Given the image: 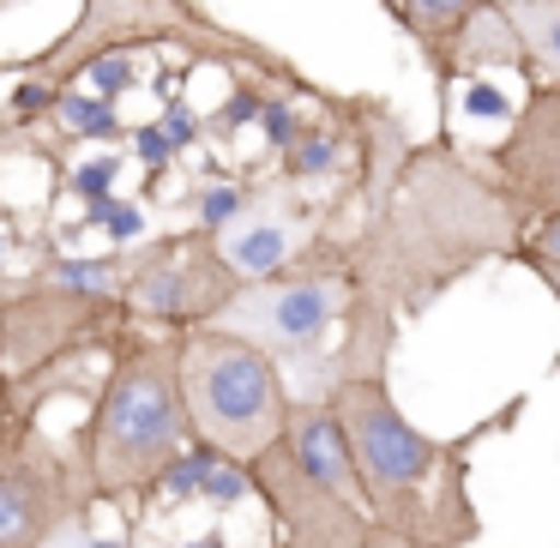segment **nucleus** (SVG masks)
I'll return each mask as SVG.
<instances>
[{"label":"nucleus","instance_id":"c756f323","mask_svg":"<svg viewBox=\"0 0 560 548\" xmlns=\"http://www.w3.org/2000/svg\"><path fill=\"white\" fill-rule=\"evenodd\" d=\"M175 548H230V543H223V530H199V536H187V543H175Z\"/></svg>","mask_w":560,"mask_h":548},{"label":"nucleus","instance_id":"393cba45","mask_svg":"<svg viewBox=\"0 0 560 548\" xmlns=\"http://www.w3.org/2000/svg\"><path fill=\"white\" fill-rule=\"evenodd\" d=\"M458 91H464V115H470V121H512V109H518V103H512L500 85H488L482 73L458 79Z\"/></svg>","mask_w":560,"mask_h":548},{"label":"nucleus","instance_id":"423d86ee","mask_svg":"<svg viewBox=\"0 0 560 548\" xmlns=\"http://www.w3.org/2000/svg\"><path fill=\"white\" fill-rule=\"evenodd\" d=\"M182 380H187L194 434L218 440L242 464H254L266 446H278L290 434L295 386L278 355H266L259 343L235 338L223 326L182 331Z\"/></svg>","mask_w":560,"mask_h":548},{"label":"nucleus","instance_id":"c85d7f7f","mask_svg":"<svg viewBox=\"0 0 560 548\" xmlns=\"http://www.w3.org/2000/svg\"><path fill=\"white\" fill-rule=\"evenodd\" d=\"M368 548H416V543H404L398 530H386V524H374V530H368Z\"/></svg>","mask_w":560,"mask_h":548},{"label":"nucleus","instance_id":"6ab92c4d","mask_svg":"<svg viewBox=\"0 0 560 548\" xmlns=\"http://www.w3.org/2000/svg\"><path fill=\"white\" fill-rule=\"evenodd\" d=\"M506 13L524 31V43H530L536 79L560 85V0H506Z\"/></svg>","mask_w":560,"mask_h":548},{"label":"nucleus","instance_id":"f03ea898","mask_svg":"<svg viewBox=\"0 0 560 548\" xmlns=\"http://www.w3.org/2000/svg\"><path fill=\"white\" fill-rule=\"evenodd\" d=\"M319 398L338 410L355 458V494L368 518L398 530L416 548H470L482 536V512L470 494V452L476 440L500 434L524 416V398L482 416L470 434H428L392 398V368H326Z\"/></svg>","mask_w":560,"mask_h":548},{"label":"nucleus","instance_id":"39448f33","mask_svg":"<svg viewBox=\"0 0 560 548\" xmlns=\"http://www.w3.org/2000/svg\"><path fill=\"white\" fill-rule=\"evenodd\" d=\"M343 314H350V271H343L338 235H319L283 271L247 283L223 307L218 326L247 338V343H259L266 355H278L295 398H319L326 392L331 350H338V331H343Z\"/></svg>","mask_w":560,"mask_h":548},{"label":"nucleus","instance_id":"412c9836","mask_svg":"<svg viewBox=\"0 0 560 548\" xmlns=\"http://www.w3.org/2000/svg\"><path fill=\"white\" fill-rule=\"evenodd\" d=\"M182 158H187L182 139H175L163 121H139V127H127V163H139V170H145V194H139V199H158L163 175H170Z\"/></svg>","mask_w":560,"mask_h":548},{"label":"nucleus","instance_id":"cd10ccee","mask_svg":"<svg viewBox=\"0 0 560 548\" xmlns=\"http://www.w3.org/2000/svg\"><path fill=\"white\" fill-rule=\"evenodd\" d=\"M55 548H145V543H139V530H121V536H97V530H91V524H79V530H67V536H61V543H55Z\"/></svg>","mask_w":560,"mask_h":548},{"label":"nucleus","instance_id":"bb28decb","mask_svg":"<svg viewBox=\"0 0 560 548\" xmlns=\"http://www.w3.org/2000/svg\"><path fill=\"white\" fill-rule=\"evenodd\" d=\"M518 247H530V254H542V259H555V266H560V211L536 218L530 230H524V242H518Z\"/></svg>","mask_w":560,"mask_h":548},{"label":"nucleus","instance_id":"9d476101","mask_svg":"<svg viewBox=\"0 0 560 548\" xmlns=\"http://www.w3.org/2000/svg\"><path fill=\"white\" fill-rule=\"evenodd\" d=\"M476 151L500 175V187H506L524 230L536 218H548V211H560V85L555 79H530L506 121V133Z\"/></svg>","mask_w":560,"mask_h":548},{"label":"nucleus","instance_id":"0eeeda50","mask_svg":"<svg viewBox=\"0 0 560 548\" xmlns=\"http://www.w3.org/2000/svg\"><path fill=\"white\" fill-rule=\"evenodd\" d=\"M247 290V278L230 266L218 230H182L151 235L127 247V283H121V319L151 331H199L218 326L223 307Z\"/></svg>","mask_w":560,"mask_h":548},{"label":"nucleus","instance_id":"4be33fe9","mask_svg":"<svg viewBox=\"0 0 560 548\" xmlns=\"http://www.w3.org/2000/svg\"><path fill=\"white\" fill-rule=\"evenodd\" d=\"M61 151H73V145H67L55 127H25V121H13V115L0 109V158H43L49 175H55V187H61V175H67Z\"/></svg>","mask_w":560,"mask_h":548},{"label":"nucleus","instance_id":"dca6fc26","mask_svg":"<svg viewBox=\"0 0 560 548\" xmlns=\"http://www.w3.org/2000/svg\"><path fill=\"white\" fill-rule=\"evenodd\" d=\"M49 127L67 145H127V121H121V109H115V97H97V91H85V85L61 91Z\"/></svg>","mask_w":560,"mask_h":548},{"label":"nucleus","instance_id":"2eb2a0df","mask_svg":"<svg viewBox=\"0 0 560 548\" xmlns=\"http://www.w3.org/2000/svg\"><path fill=\"white\" fill-rule=\"evenodd\" d=\"M458 73H518L524 85L536 79V61H530V43H524V31L512 25L506 0H488L482 13L470 19V31H464L458 43Z\"/></svg>","mask_w":560,"mask_h":548},{"label":"nucleus","instance_id":"9b49d317","mask_svg":"<svg viewBox=\"0 0 560 548\" xmlns=\"http://www.w3.org/2000/svg\"><path fill=\"white\" fill-rule=\"evenodd\" d=\"M386 19L416 43L434 85V133H452V97H458V43L470 31V19L482 13L488 0H380Z\"/></svg>","mask_w":560,"mask_h":548},{"label":"nucleus","instance_id":"f3484780","mask_svg":"<svg viewBox=\"0 0 560 548\" xmlns=\"http://www.w3.org/2000/svg\"><path fill=\"white\" fill-rule=\"evenodd\" d=\"M254 182L259 175H235V170H218L211 163L206 182H194L182 194V223H194V230H230L235 218L247 211V199H254Z\"/></svg>","mask_w":560,"mask_h":548},{"label":"nucleus","instance_id":"4468645a","mask_svg":"<svg viewBox=\"0 0 560 548\" xmlns=\"http://www.w3.org/2000/svg\"><path fill=\"white\" fill-rule=\"evenodd\" d=\"M283 446L295 452V464H302V470L314 476V482L355 494L350 434H343L338 410H331L326 398H295V410H290V434H283ZM355 500H362V494H355Z\"/></svg>","mask_w":560,"mask_h":548},{"label":"nucleus","instance_id":"b1692460","mask_svg":"<svg viewBox=\"0 0 560 548\" xmlns=\"http://www.w3.org/2000/svg\"><path fill=\"white\" fill-rule=\"evenodd\" d=\"M139 79H145V73H139V55H97V61L85 67V79H79V85L97 91V97H127Z\"/></svg>","mask_w":560,"mask_h":548},{"label":"nucleus","instance_id":"ddd939ff","mask_svg":"<svg viewBox=\"0 0 560 548\" xmlns=\"http://www.w3.org/2000/svg\"><path fill=\"white\" fill-rule=\"evenodd\" d=\"M278 182L302 187V194H331V187L355 182V145H350V127L338 121L331 109H314V121L302 127V139H295L290 151H278V158L266 163Z\"/></svg>","mask_w":560,"mask_h":548},{"label":"nucleus","instance_id":"2f4dec72","mask_svg":"<svg viewBox=\"0 0 560 548\" xmlns=\"http://www.w3.org/2000/svg\"><path fill=\"white\" fill-rule=\"evenodd\" d=\"M7 7H19V0H7Z\"/></svg>","mask_w":560,"mask_h":548},{"label":"nucleus","instance_id":"a211bd4d","mask_svg":"<svg viewBox=\"0 0 560 548\" xmlns=\"http://www.w3.org/2000/svg\"><path fill=\"white\" fill-rule=\"evenodd\" d=\"M223 85H230L223 109L206 115V139H211V145H235L247 127H259V115H266L271 91H283V85H271V79H259V73H230Z\"/></svg>","mask_w":560,"mask_h":548},{"label":"nucleus","instance_id":"20e7f679","mask_svg":"<svg viewBox=\"0 0 560 548\" xmlns=\"http://www.w3.org/2000/svg\"><path fill=\"white\" fill-rule=\"evenodd\" d=\"M182 55L187 67H211V73H259L283 91H302L307 103L326 97L319 79H307L283 49L247 37V31L211 19L199 0H79L73 25L49 37L25 61H0V73L13 79H43V85H79L97 55Z\"/></svg>","mask_w":560,"mask_h":548},{"label":"nucleus","instance_id":"7ed1b4c3","mask_svg":"<svg viewBox=\"0 0 560 548\" xmlns=\"http://www.w3.org/2000/svg\"><path fill=\"white\" fill-rule=\"evenodd\" d=\"M73 434L85 446L97 506H133V518H145L158 506L163 470L187 452V440H199L182 380V331H115L103 386Z\"/></svg>","mask_w":560,"mask_h":548},{"label":"nucleus","instance_id":"5701e85b","mask_svg":"<svg viewBox=\"0 0 560 548\" xmlns=\"http://www.w3.org/2000/svg\"><path fill=\"white\" fill-rule=\"evenodd\" d=\"M127 175V151H91V158H79V163H67V175H61V187L73 199H109L115 194V182Z\"/></svg>","mask_w":560,"mask_h":548},{"label":"nucleus","instance_id":"1a4fd4ad","mask_svg":"<svg viewBox=\"0 0 560 548\" xmlns=\"http://www.w3.org/2000/svg\"><path fill=\"white\" fill-rule=\"evenodd\" d=\"M254 500L266 506V548H368V506L343 488H326L295 464V452L266 446L254 464Z\"/></svg>","mask_w":560,"mask_h":548},{"label":"nucleus","instance_id":"7c9ffc66","mask_svg":"<svg viewBox=\"0 0 560 548\" xmlns=\"http://www.w3.org/2000/svg\"><path fill=\"white\" fill-rule=\"evenodd\" d=\"M13 278H19V271L7 266V247H0V302H7V290H13Z\"/></svg>","mask_w":560,"mask_h":548},{"label":"nucleus","instance_id":"f8f14e48","mask_svg":"<svg viewBox=\"0 0 560 548\" xmlns=\"http://www.w3.org/2000/svg\"><path fill=\"white\" fill-rule=\"evenodd\" d=\"M187 506V500H206L211 512H235L242 500H254V470H247L235 452H223L218 440H187V452L163 470L158 482V506Z\"/></svg>","mask_w":560,"mask_h":548},{"label":"nucleus","instance_id":"6e6552de","mask_svg":"<svg viewBox=\"0 0 560 548\" xmlns=\"http://www.w3.org/2000/svg\"><path fill=\"white\" fill-rule=\"evenodd\" d=\"M91 518L97 488L79 434H49L43 416H25L0 452V548H55Z\"/></svg>","mask_w":560,"mask_h":548},{"label":"nucleus","instance_id":"a878e982","mask_svg":"<svg viewBox=\"0 0 560 548\" xmlns=\"http://www.w3.org/2000/svg\"><path fill=\"white\" fill-rule=\"evenodd\" d=\"M512 266H524L536 283H542L548 295H555V307H560V266L555 259H542V254H530V247H512ZM548 374H560V350H555V362H548Z\"/></svg>","mask_w":560,"mask_h":548},{"label":"nucleus","instance_id":"aec40b11","mask_svg":"<svg viewBox=\"0 0 560 548\" xmlns=\"http://www.w3.org/2000/svg\"><path fill=\"white\" fill-rule=\"evenodd\" d=\"M85 230H103V235H109V247H139V242H145V206H139V199H121V194L91 199V206L79 211V223H67V230H61V242H79Z\"/></svg>","mask_w":560,"mask_h":548},{"label":"nucleus","instance_id":"f257e3e1","mask_svg":"<svg viewBox=\"0 0 560 548\" xmlns=\"http://www.w3.org/2000/svg\"><path fill=\"white\" fill-rule=\"evenodd\" d=\"M518 242L524 223L500 175L482 163V151L452 133H434L416 145L386 206L355 223L338 242V254L350 271V302H374L410 326L434 314L476 271L512 259Z\"/></svg>","mask_w":560,"mask_h":548}]
</instances>
